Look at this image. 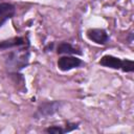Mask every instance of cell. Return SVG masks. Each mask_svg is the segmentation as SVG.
<instances>
[{
	"label": "cell",
	"mask_w": 134,
	"mask_h": 134,
	"mask_svg": "<svg viewBox=\"0 0 134 134\" xmlns=\"http://www.w3.org/2000/svg\"><path fill=\"white\" fill-rule=\"evenodd\" d=\"M28 58H29V52L26 47L25 49H20L17 52H10L9 55H7V59L5 60V62L8 67L19 70L24 68L27 65Z\"/></svg>",
	"instance_id": "1"
},
{
	"label": "cell",
	"mask_w": 134,
	"mask_h": 134,
	"mask_svg": "<svg viewBox=\"0 0 134 134\" xmlns=\"http://www.w3.org/2000/svg\"><path fill=\"white\" fill-rule=\"evenodd\" d=\"M62 106H63V103L59 102V100L45 102V103L41 104L38 107L37 112L35 113V117L36 118H41V117H47L49 115H52L55 112H58L61 109Z\"/></svg>",
	"instance_id": "2"
},
{
	"label": "cell",
	"mask_w": 134,
	"mask_h": 134,
	"mask_svg": "<svg viewBox=\"0 0 134 134\" xmlns=\"http://www.w3.org/2000/svg\"><path fill=\"white\" fill-rule=\"evenodd\" d=\"M82 64H83V62L80 59H77L76 57L66 55V57H62L58 60V67L62 71H68L70 69L80 67Z\"/></svg>",
	"instance_id": "3"
},
{
	"label": "cell",
	"mask_w": 134,
	"mask_h": 134,
	"mask_svg": "<svg viewBox=\"0 0 134 134\" xmlns=\"http://www.w3.org/2000/svg\"><path fill=\"white\" fill-rule=\"evenodd\" d=\"M87 37L89 40L97 43V44H106L108 39H109V36L108 34L106 32L105 29H102V28H91V29H88L87 30Z\"/></svg>",
	"instance_id": "4"
},
{
	"label": "cell",
	"mask_w": 134,
	"mask_h": 134,
	"mask_svg": "<svg viewBox=\"0 0 134 134\" xmlns=\"http://www.w3.org/2000/svg\"><path fill=\"white\" fill-rule=\"evenodd\" d=\"M16 8L13 4L10 3H0V27L10 18H13V16L15 15Z\"/></svg>",
	"instance_id": "5"
},
{
	"label": "cell",
	"mask_w": 134,
	"mask_h": 134,
	"mask_svg": "<svg viewBox=\"0 0 134 134\" xmlns=\"http://www.w3.org/2000/svg\"><path fill=\"white\" fill-rule=\"evenodd\" d=\"M28 45V41L25 38L22 37H15L10 38L8 40H4L0 42V49H8L13 47H19V46H24Z\"/></svg>",
	"instance_id": "6"
},
{
	"label": "cell",
	"mask_w": 134,
	"mask_h": 134,
	"mask_svg": "<svg viewBox=\"0 0 134 134\" xmlns=\"http://www.w3.org/2000/svg\"><path fill=\"white\" fill-rule=\"evenodd\" d=\"M98 63H99V65L105 66V67H108V68L120 69L121 68V65H122V60H120V59H118L116 57L107 54V55H104L99 60Z\"/></svg>",
	"instance_id": "7"
},
{
	"label": "cell",
	"mask_w": 134,
	"mask_h": 134,
	"mask_svg": "<svg viewBox=\"0 0 134 134\" xmlns=\"http://www.w3.org/2000/svg\"><path fill=\"white\" fill-rule=\"evenodd\" d=\"M57 52L59 54H82L79 49L74 48L70 43L67 42L60 43L57 47Z\"/></svg>",
	"instance_id": "8"
},
{
	"label": "cell",
	"mask_w": 134,
	"mask_h": 134,
	"mask_svg": "<svg viewBox=\"0 0 134 134\" xmlns=\"http://www.w3.org/2000/svg\"><path fill=\"white\" fill-rule=\"evenodd\" d=\"M120 69L124 72H132L134 70V62L132 60H122V65Z\"/></svg>",
	"instance_id": "9"
},
{
	"label": "cell",
	"mask_w": 134,
	"mask_h": 134,
	"mask_svg": "<svg viewBox=\"0 0 134 134\" xmlns=\"http://www.w3.org/2000/svg\"><path fill=\"white\" fill-rule=\"evenodd\" d=\"M45 132L49 133V134H64L65 131L63 128L59 127V126H52V127H49L47 129H45Z\"/></svg>",
	"instance_id": "10"
},
{
	"label": "cell",
	"mask_w": 134,
	"mask_h": 134,
	"mask_svg": "<svg viewBox=\"0 0 134 134\" xmlns=\"http://www.w3.org/2000/svg\"><path fill=\"white\" fill-rule=\"evenodd\" d=\"M77 127H79V124H74V122L71 124V122H68V124L66 125L64 131H65V133H66V132H70V131H72V130H74V129H77Z\"/></svg>",
	"instance_id": "11"
}]
</instances>
